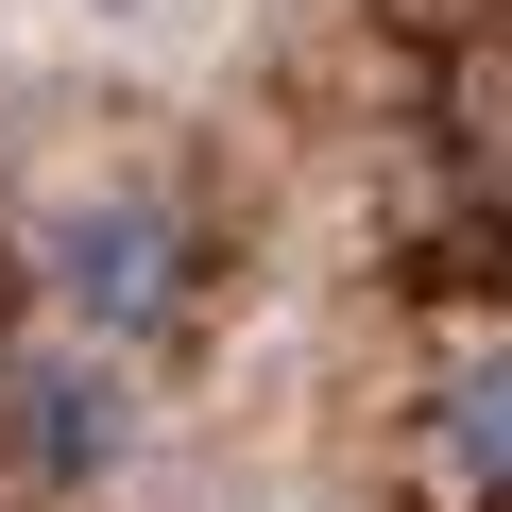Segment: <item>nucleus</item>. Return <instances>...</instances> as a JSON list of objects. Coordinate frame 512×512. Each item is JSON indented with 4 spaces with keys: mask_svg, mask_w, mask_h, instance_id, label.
<instances>
[{
    "mask_svg": "<svg viewBox=\"0 0 512 512\" xmlns=\"http://www.w3.org/2000/svg\"><path fill=\"white\" fill-rule=\"evenodd\" d=\"M0 461H18L35 495H103L137 461V393L103 342H35V359H0Z\"/></svg>",
    "mask_w": 512,
    "mask_h": 512,
    "instance_id": "2",
    "label": "nucleus"
},
{
    "mask_svg": "<svg viewBox=\"0 0 512 512\" xmlns=\"http://www.w3.org/2000/svg\"><path fill=\"white\" fill-rule=\"evenodd\" d=\"M35 274H52V308H69L86 342H171L188 291H205V256H188V222H171L154 188H69V205L35 222Z\"/></svg>",
    "mask_w": 512,
    "mask_h": 512,
    "instance_id": "1",
    "label": "nucleus"
},
{
    "mask_svg": "<svg viewBox=\"0 0 512 512\" xmlns=\"http://www.w3.org/2000/svg\"><path fill=\"white\" fill-rule=\"evenodd\" d=\"M427 478H444L461 512H512V342H478V359L444 376V410H427Z\"/></svg>",
    "mask_w": 512,
    "mask_h": 512,
    "instance_id": "3",
    "label": "nucleus"
}]
</instances>
